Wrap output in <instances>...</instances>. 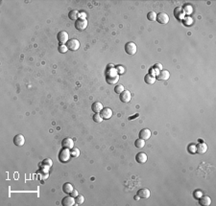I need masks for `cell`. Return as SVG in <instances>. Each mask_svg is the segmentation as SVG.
Returning a JSON list of instances; mask_svg holds the SVG:
<instances>
[{
  "instance_id": "obj_1",
  "label": "cell",
  "mask_w": 216,
  "mask_h": 206,
  "mask_svg": "<svg viewBox=\"0 0 216 206\" xmlns=\"http://www.w3.org/2000/svg\"><path fill=\"white\" fill-rule=\"evenodd\" d=\"M108 73L109 74H108L107 77H106L107 83H110V84L116 83L118 81V80H119V76L115 73V69H110V70H109V72Z\"/></svg>"
},
{
  "instance_id": "obj_2",
  "label": "cell",
  "mask_w": 216,
  "mask_h": 206,
  "mask_svg": "<svg viewBox=\"0 0 216 206\" xmlns=\"http://www.w3.org/2000/svg\"><path fill=\"white\" fill-rule=\"evenodd\" d=\"M125 52L127 53L128 55H130V56H133V55H135L136 51H138V47H136V43L133 41H129L127 43L125 44Z\"/></svg>"
},
{
  "instance_id": "obj_3",
  "label": "cell",
  "mask_w": 216,
  "mask_h": 206,
  "mask_svg": "<svg viewBox=\"0 0 216 206\" xmlns=\"http://www.w3.org/2000/svg\"><path fill=\"white\" fill-rule=\"evenodd\" d=\"M70 155H71L70 150L62 148V150H60V154H59V159L60 162H67L70 158Z\"/></svg>"
},
{
  "instance_id": "obj_4",
  "label": "cell",
  "mask_w": 216,
  "mask_h": 206,
  "mask_svg": "<svg viewBox=\"0 0 216 206\" xmlns=\"http://www.w3.org/2000/svg\"><path fill=\"white\" fill-rule=\"evenodd\" d=\"M88 27V19L86 18H78L75 21V28L79 31H83Z\"/></svg>"
},
{
  "instance_id": "obj_5",
  "label": "cell",
  "mask_w": 216,
  "mask_h": 206,
  "mask_svg": "<svg viewBox=\"0 0 216 206\" xmlns=\"http://www.w3.org/2000/svg\"><path fill=\"white\" fill-rule=\"evenodd\" d=\"M66 47L68 50H70V51H77L79 49V47H80V42L78 41V39H70V40L67 41L66 43Z\"/></svg>"
},
{
  "instance_id": "obj_6",
  "label": "cell",
  "mask_w": 216,
  "mask_h": 206,
  "mask_svg": "<svg viewBox=\"0 0 216 206\" xmlns=\"http://www.w3.org/2000/svg\"><path fill=\"white\" fill-rule=\"evenodd\" d=\"M57 38H58V41L60 42V44H65L69 40V39H68V34L64 31L59 32L57 35Z\"/></svg>"
},
{
  "instance_id": "obj_7",
  "label": "cell",
  "mask_w": 216,
  "mask_h": 206,
  "mask_svg": "<svg viewBox=\"0 0 216 206\" xmlns=\"http://www.w3.org/2000/svg\"><path fill=\"white\" fill-rule=\"evenodd\" d=\"M100 115L102 116L103 120H109V119L112 118V110L109 107H105L101 110Z\"/></svg>"
},
{
  "instance_id": "obj_8",
  "label": "cell",
  "mask_w": 216,
  "mask_h": 206,
  "mask_svg": "<svg viewBox=\"0 0 216 206\" xmlns=\"http://www.w3.org/2000/svg\"><path fill=\"white\" fill-rule=\"evenodd\" d=\"M156 20L159 23H160V24H166V23H168V21H169V17L165 13H160L159 15H157Z\"/></svg>"
},
{
  "instance_id": "obj_9",
  "label": "cell",
  "mask_w": 216,
  "mask_h": 206,
  "mask_svg": "<svg viewBox=\"0 0 216 206\" xmlns=\"http://www.w3.org/2000/svg\"><path fill=\"white\" fill-rule=\"evenodd\" d=\"M119 98H120V101L122 103H129L131 101L132 99V95H131V92L129 90H124L122 92V93L119 94Z\"/></svg>"
},
{
  "instance_id": "obj_10",
  "label": "cell",
  "mask_w": 216,
  "mask_h": 206,
  "mask_svg": "<svg viewBox=\"0 0 216 206\" xmlns=\"http://www.w3.org/2000/svg\"><path fill=\"white\" fill-rule=\"evenodd\" d=\"M14 144L17 147H21L25 144V138L22 134H17L14 138Z\"/></svg>"
},
{
  "instance_id": "obj_11",
  "label": "cell",
  "mask_w": 216,
  "mask_h": 206,
  "mask_svg": "<svg viewBox=\"0 0 216 206\" xmlns=\"http://www.w3.org/2000/svg\"><path fill=\"white\" fill-rule=\"evenodd\" d=\"M170 78V73L167 70H160L157 75V79L159 81H167Z\"/></svg>"
},
{
  "instance_id": "obj_12",
  "label": "cell",
  "mask_w": 216,
  "mask_h": 206,
  "mask_svg": "<svg viewBox=\"0 0 216 206\" xmlns=\"http://www.w3.org/2000/svg\"><path fill=\"white\" fill-rule=\"evenodd\" d=\"M147 159H148V157H147V154L145 152H138V154L136 155V160L139 164H144V163H146Z\"/></svg>"
},
{
  "instance_id": "obj_13",
  "label": "cell",
  "mask_w": 216,
  "mask_h": 206,
  "mask_svg": "<svg viewBox=\"0 0 216 206\" xmlns=\"http://www.w3.org/2000/svg\"><path fill=\"white\" fill-rule=\"evenodd\" d=\"M62 146L64 149L71 150L74 148V142H73V140L71 138H64L62 142Z\"/></svg>"
},
{
  "instance_id": "obj_14",
  "label": "cell",
  "mask_w": 216,
  "mask_h": 206,
  "mask_svg": "<svg viewBox=\"0 0 216 206\" xmlns=\"http://www.w3.org/2000/svg\"><path fill=\"white\" fill-rule=\"evenodd\" d=\"M151 131H150L149 129H143L139 131V138L143 139V140H148L150 137H151Z\"/></svg>"
},
{
  "instance_id": "obj_15",
  "label": "cell",
  "mask_w": 216,
  "mask_h": 206,
  "mask_svg": "<svg viewBox=\"0 0 216 206\" xmlns=\"http://www.w3.org/2000/svg\"><path fill=\"white\" fill-rule=\"evenodd\" d=\"M62 204L64 206H72L75 204V197H65L62 200Z\"/></svg>"
},
{
  "instance_id": "obj_16",
  "label": "cell",
  "mask_w": 216,
  "mask_h": 206,
  "mask_svg": "<svg viewBox=\"0 0 216 206\" xmlns=\"http://www.w3.org/2000/svg\"><path fill=\"white\" fill-rule=\"evenodd\" d=\"M138 196L140 197V199H148V197H150L149 189H147V188L139 189L138 191Z\"/></svg>"
},
{
  "instance_id": "obj_17",
  "label": "cell",
  "mask_w": 216,
  "mask_h": 206,
  "mask_svg": "<svg viewBox=\"0 0 216 206\" xmlns=\"http://www.w3.org/2000/svg\"><path fill=\"white\" fill-rule=\"evenodd\" d=\"M207 150V146L204 142H201V143H199L196 146V152H198L200 154H204Z\"/></svg>"
},
{
  "instance_id": "obj_18",
  "label": "cell",
  "mask_w": 216,
  "mask_h": 206,
  "mask_svg": "<svg viewBox=\"0 0 216 206\" xmlns=\"http://www.w3.org/2000/svg\"><path fill=\"white\" fill-rule=\"evenodd\" d=\"M91 109H92V111H94L95 113H100L101 112V110L103 109V105L100 102H95L92 104Z\"/></svg>"
},
{
  "instance_id": "obj_19",
  "label": "cell",
  "mask_w": 216,
  "mask_h": 206,
  "mask_svg": "<svg viewBox=\"0 0 216 206\" xmlns=\"http://www.w3.org/2000/svg\"><path fill=\"white\" fill-rule=\"evenodd\" d=\"M211 203V199L209 196H202L200 197V204L204 206H209Z\"/></svg>"
},
{
  "instance_id": "obj_20",
  "label": "cell",
  "mask_w": 216,
  "mask_h": 206,
  "mask_svg": "<svg viewBox=\"0 0 216 206\" xmlns=\"http://www.w3.org/2000/svg\"><path fill=\"white\" fill-rule=\"evenodd\" d=\"M73 186L72 184L68 183V182H66V183H64V185H62V191H64V193H65L66 195H70L71 192L73 191Z\"/></svg>"
},
{
  "instance_id": "obj_21",
  "label": "cell",
  "mask_w": 216,
  "mask_h": 206,
  "mask_svg": "<svg viewBox=\"0 0 216 206\" xmlns=\"http://www.w3.org/2000/svg\"><path fill=\"white\" fill-rule=\"evenodd\" d=\"M79 17H80V13H79L77 10L71 11V12H69V14H68V17H69L71 20L76 21L79 18Z\"/></svg>"
},
{
  "instance_id": "obj_22",
  "label": "cell",
  "mask_w": 216,
  "mask_h": 206,
  "mask_svg": "<svg viewBox=\"0 0 216 206\" xmlns=\"http://www.w3.org/2000/svg\"><path fill=\"white\" fill-rule=\"evenodd\" d=\"M144 81L148 84H153V83H155V81H156V77H155V76H152L151 74H147L145 77H144Z\"/></svg>"
},
{
  "instance_id": "obj_23",
  "label": "cell",
  "mask_w": 216,
  "mask_h": 206,
  "mask_svg": "<svg viewBox=\"0 0 216 206\" xmlns=\"http://www.w3.org/2000/svg\"><path fill=\"white\" fill-rule=\"evenodd\" d=\"M183 12H181V8H176L175 12H174V15H175L176 18L178 19H183Z\"/></svg>"
},
{
  "instance_id": "obj_24",
  "label": "cell",
  "mask_w": 216,
  "mask_h": 206,
  "mask_svg": "<svg viewBox=\"0 0 216 206\" xmlns=\"http://www.w3.org/2000/svg\"><path fill=\"white\" fill-rule=\"evenodd\" d=\"M135 146L138 148V149H142V148L145 146V140H143L141 138L136 139L135 142Z\"/></svg>"
},
{
  "instance_id": "obj_25",
  "label": "cell",
  "mask_w": 216,
  "mask_h": 206,
  "mask_svg": "<svg viewBox=\"0 0 216 206\" xmlns=\"http://www.w3.org/2000/svg\"><path fill=\"white\" fill-rule=\"evenodd\" d=\"M147 19L150 21H155L157 19V14L155 12H149L147 14Z\"/></svg>"
},
{
  "instance_id": "obj_26",
  "label": "cell",
  "mask_w": 216,
  "mask_h": 206,
  "mask_svg": "<svg viewBox=\"0 0 216 206\" xmlns=\"http://www.w3.org/2000/svg\"><path fill=\"white\" fill-rule=\"evenodd\" d=\"M70 154H71V156L72 157L77 158V157H79V155H80V150L73 148V149H71V150H70Z\"/></svg>"
},
{
  "instance_id": "obj_27",
  "label": "cell",
  "mask_w": 216,
  "mask_h": 206,
  "mask_svg": "<svg viewBox=\"0 0 216 206\" xmlns=\"http://www.w3.org/2000/svg\"><path fill=\"white\" fill-rule=\"evenodd\" d=\"M84 201H85V197L84 196L78 195V196L75 197V204H83Z\"/></svg>"
},
{
  "instance_id": "obj_28",
  "label": "cell",
  "mask_w": 216,
  "mask_h": 206,
  "mask_svg": "<svg viewBox=\"0 0 216 206\" xmlns=\"http://www.w3.org/2000/svg\"><path fill=\"white\" fill-rule=\"evenodd\" d=\"M124 90H125V87L122 85V84H117V85L114 87V92H115L116 94L122 93V92L124 91Z\"/></svg>"
},
{
  "instance_id": "obj_29",
  "label": "cell",
  "mask_w": 216,
  "mask_h": 206,
  "mask_svg": "<svg viewBox=\"0 0 216 206\" xmlns=\"http://www.w3.org/2000/svg\"><path fill=\"white\" fill-rule=\"evenodd\" d=\"M93 121L95 123H101L102 121H103V118H102V116L100 115V113H95L94 114V116H93Z\"/></svg>"
},
{
  "instance_id": "obj_30",
  "label": "cell",
  "mask_w": 216,
  "mask_h": 206,
  "mask_svg": "<svg viewBox=\"0 0 216 206\" xmlns=\"http://www.w3.org/2000/svg\"><path fill=\"white\" fill-rule=\"evenodd\" d=\"M192 13V7L190 5H186V6H184L183 8V14L184 15H190Z\"/></svg>"
},
{
  "instance_id": "obj_31",
  "label": "cell",
  "mask_w": 216,
  "mask_h": 206,
  "mask_svg": "<svg viewBox=\"0 0 216 206\" xmlns=\"http://www.w3.org/2000/svg\"><path fill=\"white\" fill-rule=\"evenodd\" d=\"M58 50H59L60 53H62V54H64V53L67 52V47L66 45H64V44H60V45L59 46V48H58Z\"/></svg>"
},
{
  "instance_id": "obj_32",
  "label": "cell",
  "mask_w": 216,
  "mask_h": 206,
  "mask_svg": "<svg viewBox=\"0 0 216 206\" xmlns=\"http://www.w3.org/2000/svg\"><path fill=\"white\" fill-rule=\"evenodd\" d=\"M115 70H117V73L118 74H124V72H125V69H124V67H122V66H116V68H115Z\"/></svg>"
},
{
  "instance_id": "obj_33",
  "label": "cell",
  "mask_w": 216,
  "mask_h": 206,
  "mask_svg": "<svg viewBox=\"0 0 216 206\" xmlns=\"http://www.w3.org/2000/svg\"><path fill=\"white\" fill-rule=\"evenodd\" d=\"M183 23H184V24H185V25H190L191 24V23H192V19H191V18H183Z\"/></svg>"
},
{
  "instance_id": "obj_34",
  "label": "cell",
  "mask_w": 216,
  "mask_h": 206,
  "mask_svg": "<svg viewBox=\"0 0 216 206\" xmlns=\"http://www.w3.org/2000/svg\"><path fill=\"white\" fill-rule=\"evenodd\" d=\"M194 196H195V197H196V199H200V197L203 196V194H202V192L197 191V192L194 193Z\"/></svg>"
},
{
  "instance_id": "obj_35",
  "label": "cell",
  "mask_w": 216,
  "mask_h": 206,
  "mask_svg": "<svg viewBox=\"0 0 216 206\" xmlns=\"http://www.w3.org/2000/svg\"><path fill=\"white\" fill-rule=\"evenodd\" d=\"M78 191H77V190H75V189H73V191L72 192H71V194H70V196L71 197H77L78 196Z\"/></svg>"
},
{
  "instance_id": "obj_36",
  "label": "cell",
  "mask_w": 216,
  "mask_h": 206,
  "mask_svg": "<svg viewBox=\"0 0 216 206\" xmlns=\"http://www.w3.org/2000/svg\"><path fill=\"white\" fill-rule=\"evenodd\" d=\"M43 164H48V166H51L52 165V160L51 159H44L43 160Z\"/></svg>"
},
{
  "instance_id": "obj_37",
  "label": "cell",
  "mask_w": 216,
  "mask_h": 206,
  "mask_svg": "<svg viewBox=\"0 0 216 206\" xmlns=\"http://www.w3.org/2000/svg\"><path fill=\"white\" fill-rule=\"evenodd\" d=\"M155 68H159V69H162V64H160V63H157V64L155 65Z\"/></svg>"
},
{
  "instance_id": "obj_38",
  "label": "cell",
  "mask_w": 216,
  "mask_h": 206,
  "mask_svg": "<svg viewBox=\"0 0 216 206\" xmlns=\"http://www.w3.org/2000/svg\"><path fill=\"white\" fill-rule=\"evenodd\" d=\"M139 199H140V197H139L138 196H136V197H135V199H136V200H138Z\"/></svg>"
}]
</instances>
